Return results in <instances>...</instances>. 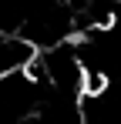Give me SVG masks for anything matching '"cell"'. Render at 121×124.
<instances>
[{
    "mask_svg": "<svg viewBox=\"0 0 121 124\" xmlns=\"http://www.w3.org/2000/svg\"><path fill=\"white\" fill-rule=\"evenodd\" d=\"M34 54L37 47L30 40H24L20 34H10V30H0V77L10 70H24Z\"/></svg>",
    "mask_w": 121,
    "mask_h": 124,
    "instance_id": "cell-1",
    "label": "cell"
}]
</instances>
